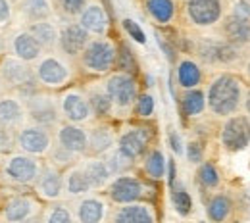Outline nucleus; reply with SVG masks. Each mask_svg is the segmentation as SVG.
I'll return each mask as SVG.
<instances>
[{
  "label": "nucleus",
  "mask_w": 250,
  "mask_h": 223,
  "mask_svg": "<svg viewBox=\"0 0 250 223\" xmlns=\"http://www.w3.org/2000/svg\"><path fill=\"white\" fill-rule=\"evenodd\" d=\"M148 185L135 177V175H118L112 179V183L108 185V198L112 202H116L118 206L122 204H135V202H143L148 196Z\"/></svg>",
  "instance_id": "1a4fd4ad"
},
{
  "label": "nucleus",
  "mask_w": 250,
  "mask_h": 223,
  "mask_svg": "<svg viewBox=\"0 0 250 223\" xmlns=\"http://www.w3.org/2000/svg\"><path fill=\"white\" fill-rule=\"evenodd\" d=\"M91 192H93V187H91L79 162L63 171V196L81 198V196L91 194Z\"/></svg>",
  "instance_id": "393cba45"
},
{
  "label": "nucleus",
  "mask_w": 250,
  "mask_h": 223,
  "mask_svg": "<svg viewBox=\"0 0 250 223\" xmlns=\"http://www.w3.org/2000/svg\"><path fill=\"white\" fill-rule=\"evenodd\" d=\"M54 142L81 158V156H85L89 152V131L83 127V125L60 123L56 127Z\"/></svg>",
  "instance_id": "4468645a"
},
{
  "label": "nucleus",
  "mask_w": 250,
  "mask_h": 223,
  "mask_svg": "<svg viewBox=\"0 0 250 223\" xmlns=\"http://www.w3.org/2000/svg\"><path fill=\"white\" fill-rule=\"evenodd\" d=\"M233 18H239V20H250V2L249 0H239L235 2L233 6Z\"/></svg>",
  "instance_id": "a18cd8bd"
},
{
  "label": "nucleus",
  "mask_w": 250,
  "mask_h": 223,
  "mask_svg": "<svg viewBox=\"0 0 250 223\" xmlns=\"http://www.w3.org/2000/svg\"><path fill=\"white\" fill-rule=\"evenodd\" d=\"M42 165L44 163L35 156L23 154V152H14V154H8L2 162V173L6 181L14 185L35 187L41 177Z\"/></svg>",
  "instance_id": "423d86ee"
},
{
  "label": "nucleus",
  "mask_w": 250,
  "mask_h": 223,
  "mask_svg": "<svg viewBox=\"0 0 250 223\" xmlns=\"http://www.w3.org/2000/svg\"><path fill=\"white\" fill-rule=\"evenodd\" d=\"M146 14L160 25H167L173 21L177 6L175 0H145Z\"/></svg>",
  "instance_id": "c756f323"
},
{
  "label": "nucleus",
  "mask_w": 250,
  "mask_h": 223,
  "mask_svg": "<svg viewBox=\"0 0 250 223\" xmlns=\"http://www.w3.org/2000/svg\"><path fill=\"white\" fill-rule=\"evenodd\" d=\"M135 112L139 118H150L154 114V98L150 95H139L137 104H135Z\"/></svg>",
  "instance_id": "79ce46f5"
},
{
  "label": "nucleus",
  "mask_w": 250,
  "mask_h": 223,
  "mask_svg": "<svg viewBox=\"0 0 250 223\" xmlns=\"http://www.w3.org/2000/svg\"><path fill=\"white\" fill-rule=\"evenodd\" d=\"M48 160H50V163H54L56 167L62 169V167H71V165H75V163L79 162V156H75L73 152L65 150L63 146L54 142V146H52V150H50V154H48Z\"/></svg>",
  "instance_id": "4c0bfd02"
},
{
  "label": "nucleus",
  "mask_w": 250,
  "mask_h": 223,
  "mask_svg": "<svg viewBox=\"0 0 250 223\" xmlns=\"http://www.w3.org/2000/svg\"><path fill=\"white\" fill-rule=\"evenodd\" d=\"M118 65L122 67V71H127V73L133 69V56L127 46H122V50L118 54Z\"/></svg>",
  "instance_id": "49530a36"
},
{
  "label": "nucleus",
  "mask_w": 250,
  "mask_h": 223,
  "mask_svg": "<svg viewBox=\"0 0 250 223\" xmlns=\"http://www.w3.org/2000/svg\"><path fill=\"white\" fill-rule=\"evenodd\" d=\"M112 223H156V214L146 202L122 204L112 212Z\"/></svg>",
  "instance_id": "5701e85b"
},
{
  "label": "nucleus",
  "mask_w": 250,
  "mask_h": 223,
  "mask_svg": "<svg viewBox=\"0 0 250 223\" xmlns=\"http://www.w3.org/2000/svg\"><path fill=\"white\" fill-rule=\"evenodd\" d=\"M206 106H208L206 104V95L200 89H190L181 96V108H183V114L187 118L198 116Z\"/></svg>",
  "instance_id": "473e14b6"
},
{
  "label": "nucleus",
  "mask_w": 250,
  "mask_h": 223,
  "mask_svg": "<svg viewBox=\"0 0 250 223\" xmlns=\"http://www.w3.org/2000/svg\"><path fill=\"white\" fill-rule=\"evenodd\" d=\"M8 54V35H4V31L0 29V60Z\"/></svg>",
  "instance_id": "8fccbe9b"
},
{
  "label": "nucleus",
  "mask_w": 250,
  "mask_h": 223,
  "mask_svg": "<svg viewBox=\"0 0 250 223\" xmlns=\"http://www.w3.org/2000/svg\"><path fill=\"white\" fill-rule=\"evenodd\" d=\"M223 31H225V37L229 39V42H233V44L250 42V21L247 20L229 18V20H225Z\"/></svg>",
  "instance_id": "7c9ffc66"
},
{
  "label": "nucleus",
  "mask_w": 250,
  "mask_h": 223,
  "mask_svg": "<svg viewBox=\"0 0 250 223\" xmlns=\"http://www.w3.org/2000/svg\"><path fill=\"white\" fill-rule=\"evenodd\" d=\"M14 8H16V16L25 25L44 21V20H52V16H54V2L52 0H18L14 4Z\"/></svg>",
  "instance_id": "aec40b11"
},
{
  "label": "nucleus",
  "mask_w": 250,
  "mask_h": 223,
  "mask_svg": "<svg viewBox=\"0 0 250 223\" xmlns=\"http://www.w3.org/2000/svg\"><path fill=\"white\" fill-rule=\"evenodd\" d=\"M175 75H177V85L183 87V89H196L202 81V71H200V65L196 64L194 60H181L177 64V69H175Z\"/></svg>",
  "instance_id": "c85d7f7f"
},
{
  "label": "nucleus",
  "mask_w": 250,
  "mask_h": 223,
  "mask_svg": "<svg viewBox=\"0 0 250 223\" xmlns=\"http://www.w3.org/2000/svg\"><path fill=\"white\" fill-rule=\"evenodd\" d=\"M118 46L108 37H93L79 56V64L87 73L106 75L118 64Z\"/></svg>",
  "instance_id": "7ed1b4c3"
},
{
  "label": "nucleus",
  "mask_w": 250,
  "mask_h": 223,
  "mask_svg": "<svg viewBox=\"0 0 250 223\" xmlns=\"http://www.w3.org/2000/svg\"><path fill=\"white\" fill-rule=\"evenodd\" d=\"M249 2H250V0H249Z\"/></svg>",
  "instance_id": "13d9d810"
},
{
  "label": "nucleus",
  "mask_w": 250,
  "mask_h": 223,
  "mask_svg": "<svg viewBox=\"0 0 250 223\" xmlns=\"http://www.w3.org/2000/svg\"><path fill=\"white\" fill-rule=\"evenodd\" d=\"M35 189H37V194L44 200H50V202L60 200L63 196V171L50 162L44 163Z\"/></svg>",
  "instance_id": "f3484780"
},
{
  "label": "nucleus",
  "mask_w": 250,
  "mask_h": 223,
  "mask_svg": "<svg viewBox=\"0 0 250 223\" xmlns=\"http://www.w3.org/2000/svg\"><path fill=\"white\" fill-rule=\"evenodd\" d=\"M93 37L87 29H83L77 21H67L60 25V41H58V50L67 58H79L89 44Z\"/></svg>",
  "instance_id": "ddd939ff"
},
{
  "label": "nucleus",
  "mask_w": 250,
  "mask_h": 223,
  "mask_svg": "<svg viewBox=\"0 0 250 223\" xmlns=\"http://www.w3.org/2000/svg\"><path fill=\"white\" fill-rule=\"evenodd\" d=\"M58 100H60V114L65 123L85 125L94 118L87 93L81 89H67Z\"/></svg>",
  "instance_id": "9d476101"
},
{
  "label": "nucleus",
  "mask_w": 250,
  "mask_h": 223,
  "mask_svg": "<svg viewBox=\"0 0 250 223\" xmlns=\"http://www.w3.org/2000/svg\"><path fill=\"white\" fill-rule=\"evenodd\" d=\"M27 110V123L41 127H58L60 125V100L48 91H35L31 95L21 96Z\"/></svg>",
  "instance_id": "39448f33"
},
{
  "label": "nucleus",
  "mask_w": 250,
  "mask_h": 223,
  "mask_svg": "<svg viewBox=\"0 0 250 223\" xmlns=\"http://www.w3.org/2000/svg\"><path fill=\"white\" fill-rule=\"evenodd\" d=\"M12 2H14V4H16V2H18V0H12Z\"/></svg>",
  "instance_id": "6e6d98bb"
},
{
  "label": "nucleus",
  "mask_w": 250,
  "mask_h": 223,
  "mask_svg": "<svg viewBox=\"0 0 250 223\" xmlns=\"http://www.w3.org/2000/svg\"><path fill=\"white\" fill-rule=\"evenodd\" d=\"M247 110H249V114H250V91H249V95H247Z\"/></svg>",
  "instance_id": "603ef678"
},
{
  "label": "nucleus",
  "mask_w": 250,
  "mask_h": 223,
  "mask_svg": "<svg viewBox=\"0 0 250 223\" xmlns=\"http://www.w3.org/2000/svg\"><path fill=\"white\" fill-rule=\"evenodd\" d=\"M104 162H106V165H108V169L112 171V175L114 177H118V175H124V173H127V169L135 163L131 158H127L124 152L118 148V146H114L110 152H106L104 156Z\"/></svg>",
  "instance_id": "72a5a7b5"
},
{
  "label": "nucleus",
  "mask_w": 250,
  "mask_h": 223,
  "mask_svg": "<svg viewBox=\"0 0 250 223\" xmlns=\"http://www.w3.org/2000/svg\"><path fill=\"white\" fill-rule=\"evenodd\" d=\"M173 204L179 216H188L190 208H192V200L188 196V192L183 187H175L173 189Z\"/></svg>",
  "instance_id": "ea45409f"
},
{
  "label": "nucleus",
  "mask_w": 250,
  "mask_h": 223,
  "mask_svg": "<svg viewBox=\"0 0 250 223\" xmlns=\"http://www.w3.org/2000/svg\"><path fill=\"white\" fill-rule=\"evenodd\" d=\"M39 208H41L39 202L31 196H25V194L14 196L4 206V220L6 223H23L37 218Z\"/></svg>",
  "instance_id": "412c9836"
},
{
  "label": "nucleus",
  "mask_w": 250,
  "mask_h": 223,
  "mask_svg": "<svg viewBox=\"0 0 250 223\" xmlns=\"http://www.w3.org/2000/svg\"><path fill=\"white\" fill-rule=\"evenodd\" d=\"M187 158L192 163H200L202 162V146L198 142H188L187 144Z\"/></svg>",
  "instance_id": "de8ad7c7"
},
{
  "label": "nucleus",
  "mask_w": 250,
  "mask_h": 223,
  "mask_svg": "<svg viewBox=\"0 0 250 223\" xmlns=\"http://www.w3.org/2000/svg\"><path fill=\"white\" fill-rule=\"evenodd\" d=\"M169 181H171V183L175 181V165H173V163H169Z\"/></svg>",
  "instance_id": "3c124183"
},
{
  "label": "nucleus",
  "mask_w": 250,
  "mask_h": 223,
  "mask_svg": "<svg viewBox=\"0 0 250 223\" xmlns=\"http://www.w3.org/2000/svg\"><path fill=\"white\" fill-rule=\"evenodd\" d=\"M0 81L6 91L18 93L20 96H27L39 91V83H37L33 65L12 56V54H6L0 60Z\"/></svg>",
  "instance_id": "f03ea898"
},
{
  "label": "nucleus",
  "mask_w": 250,
  "mask_h": 223,
  "mask_svg": "<svg viewBox=\"0 0 250 223\" xmlns=\"http://www.w3.org/2000/svg\"><path fill=\"white\" fill-rule=\"evenodd\" d=\"M169 142H171V148H173L175 152H181V150H183V146H181V139L177 137V133H175V131H171V133H169Z\"/></svg>",
  "instance_id": "09e8293b"
},
{
  "label": "nucleus",
  "mask_w": 250,
  "mask_h": 223,
  "mask_svg": "<svg viewBox=\"0 0 250 223\" xmlns=\"http://www.w3.org/2000/svg\"><path fill=\"white\" fill-rule=\"evenodd\" d=\"M77 23L87 29L91 37H106V31L110 27V18H108V12L104 10L102 4L98 2H91L83 14L77 18Z\"/></svg>",
  "instance_id": "4be33fe9"
},
{
  "label": "nucleus",
  "mask_w": 250,
  "mask_h": 223,
  "mask_svg": "<svg viewBox=\"0 0 250 223\" xmlns=\"http://www.w3.org/2000/svg\"><path fill=\"white\" fill-rule=\"evenodd\" d=\"M187 16L198 27L214 25L221 18V2L219 0H187Z\"/></svg>",
  "instance_id": "6ab92c4d"
},
{
  "label": "nucleus",
  "mask_w": 250,
  "mask_h": 223,
  "mask_svg": "<svg viewBox=\"0 0 250 223\" xmlns=\"http://www.w3.org/2000/svg\"><path fill=\"white\" fill-rule=\"evenodd\" d=\"M27 123L25 102L18 93L6 91L0 96V127L20 131Z\"/></svg>",
  "instance_id": "f8f14e48"
},
{
  "label": "nucleus",
  "mask_w": 250,
  "mask_h": 223,
  "mask_svg": "<svg viewBox=\"0 0 250 223\" xmlns=\"http://www.w3.org/2000/svg\"><path fill=\"white\" fill-rule=\"evenodd\" d=\"M124 27L125 31L129 33V37H133L137 42H145L146 41V37H145V33H143V29L139 27V23L137 21H133V20H124Z\"/></svg>",
  "instance_id": "c03bdc74"
},
{
  "label": "nucleus",
  "mask_w": 250,
  "mask_h": 223,
  "mask_svg": "<svg viewBox=\"0 0 250 223\" xmlns=\"http://www.w3.org/2000/svg\"><path fill=\"white\" fill-rule=\"evenodd\" d=\"M231 208H233V206H231V200H229L225 194H218V196H214V198L210 200V204H208V216H210L212 222L221 223L229 218Z\"/></svg>",
  "instance_id": "c9c22d12"
},
{
  "label": "nucleus",
  "mask_w": 250,
  "mask_h": 223,
  "mask_svg": "<svg viewBox=\"0 0 250 223\" xmlns=\"http://www.w3.org/2000/svg\"><path fill=\"white\" fill-rule=\"evenodd\" d=\"M249 73H250V64H249Z\"/></svg>",
  "instance_id": "4d7b16f0"
},
{
  "label": "nucleus",
  "mask_w": 250,
  "mask_h": 223,
  "mask_svg": "<svg viewBox=\"0 0 250 223\" xmlns=\"http://www.w3.org/2000/svg\"><path fill=\"white\" fill-rule=\"evenodd\" d=\"M79 163H81V167H83V171H85V175H87V179H89V183L93 187V192L108 189V185L112 183L114 175L108 169V165H106V162H104L102 156L79 160Z\"/></svg>",
  "instance_id": "b1692460"
},
{
  "label": "nucleus",
  "mask_w": 250,
  "mask_h": 223,
  "mask_svg": "<svg viewBox=\"0 0 250 223\" xmlns=\"http://www.w3.org/2000/svg\"><path fill=\"white\" fill-rule=\"evenodd\" d=\"M29 33L37 39V42L41 44V48L44 52H54L58 50V41H60V27L52 21V20H44V21H37L31 25H25Z\"/></svg>",
  "instance_id": "a878e982"
},
{
  "label": "nucleus",
  "mask_w": 250,
  "mask_h": 223,
  "mask_svg": "<svg viewBox=\"0 0 250 223\" xmlns=\"http://www.w3.org/2000/svg\"><path fill=\"white\" fill-rule=\"evenodd\" d=\"M8 54L33 65L44 54V50L41 48V44L37 42V39L29 33L27 27H20L8 35Z\"/></svg>",
  "instance_id": "9b49d317"
},
{
  "label": "nucleus",
  "mask_w": 250,
  "mask_h": 223,
  "mask_svg": "<svg viewBox=\"0 0 250 223\" xmlns=\"http://www.w3.org/2000/svg\"><path fill=\"white\" fill-rule=\"evenodd\" d=\"M150 142V131L146 127H127L118 137V148L133 162L145 156Z\"/></svg>",
  "instance_id": "a211bd4d"
},
{
  "label": "nucleus",
  "mask_w": 250,
  "mask_h": 223,
  "mask_svg": "<svg viewBox=\"0 0 250 223\" xmlns=\"http://www.w3.org/2000/svg\"><path fill=\"white\" fill-rule=\"evenodd\" d=\"M118 144V135L108 125H96L89 131V152L93 156H104Z\"/></svg>",
  "instance_id": "bb28decb"
},
{
  "label": "nucleus",
  "mask_w": 250,
  "mask_h": 223,
  "mask_svg": "<svg viewBox=\"0 0 250 223\" xmlns=\"http://www.w3.org/2000/svg\"><path fill=\"white\" fill-rule=\"evenodd\" d=\"M33 71L37 83L44 89H62L73 77V67L69 64V58L63 56L60 50L44 52L33 64Z\"/></svg>",
  "instance_id": "f257e3e1"
},
{
  "label": "nucleus",
  "mask_w": 250,
  "mask_h": 223,
  "mask_svg": "<svg viewBox=\"0 0 250 223\" xmlns=\"http://www.w3.org/2000/svg\"><path fill=\"white\" fill-rule=\"evenodd\" d=\"M16 16V8L12 0H0V29L8 27Z\"/></svg>",
  "instance_id": "37998d69"
},
{
  "label": "nucleus",
  "mask_w": 250,
  "mask_h": 223,
  "mask_svg": "<svg viewBox=\"0 0 250 223\" xmlns=\"http://www.w3.org/2000/svg\"><path fill=\"white\" fill-rule=\"evenodd\" d=\"M71 208L77 223H102L108 216V202L100 194H85Z\"/></svg>",
  "instance_id": "dca6fc26"
},
{
  "label": "nucleus",
  "mask_w": 250,
  "mask_h": 223,
  "mask_svg": "<svg viewBox=\"0 0 250 223\" xmlns=\"http://www.w3.org/2000/svg\"><path fill=\"white\" fill-rule=\"evenodd\" d=\"M198 179L206 189H216L219 185V173L216 169V165L210 163V162L202 163L200 169H198Z\"/></svg>",
  "instance_id": "58836bf2"
},
{
  "label": "nucleus",
  "mask_w": 250,
  "mask_h": 223,
  "mask_svg": "<svg viewBox=\"0 0 250 223\" xmlns=\"http://www.w3.org/2000/svg\"><path fill=\"white\" fill-rule=\"evenodd\" d=\"M6 93V89H4V85H2V81H0V96Z\"/></svg>",
  "instance_id": "5fc2aeb1"
},
{
  "label": "nucleus",
  "mask_w": 250,
  "mask_h": 223,
  "mask_svg": "<svg viewBox=\"0 0 250 223\" xmlns=\"http://www.w3.org/2000/svg\"><path fill=\"white\" fill-rule=\"evenodd\" d=\"M93 0H56L54 6L56 10L62 14L63 18L67 20H73V18H79L83 14V10L91 4Z\"/></svg>",
  "instance_id": "e433bc0d"
},
{
  "label": "nucleus",
  "mask_w": 250,
  "mask_h": 223,
  "mask_svg": "<svg viewBox=\"0 0 250 223\" xmlns=\"http://www.w3.org/2000/svg\"><path fill=\"white\" fill-rule=\"evenodd\" d=\"M75 214L73 208L65 202H52L44 214H42V223H75Z\"/></svg>",
  "instance_id": "2f4dec72"
},
{
  "label": "nucleus",
  "mask_w": 250,
  "mask_h": 223,
  "mask_svg": "<svg viewBox=\"0 0 250 223\" xmlns=\"http://www.w3.org/2000/svg\"><path fill=\"white\" fill-rule=\"evenodd\" d=\"M85 93H87V98L91 102L94 118L102 120V118H110L114 114V104H112V98L108 95L104 83H94Z\"/></svg>",
  "instance_id": "cd10ccee"
},
{
  "label": "nucleus",
  "mask_w": 250,
  "mask_h": 223,
  "mask_svg": "<svg viewBox=\"0 0 250 223\" xmlns=\"http://www.w3.org/2000/svg\"><path fill=\"white\" fill-rule=\"evenodd\" d=\"M221 144L231 150H243L250 144V120L247 116H233L221 129Z\"/></svg>",
  "instance_id": "2eb2a0df"
},
{
  "label": "nucleus",
  "mask_w": 250,
  "mask_h": 223,
  "mask_svg": "<svg viewBox=\"0 0 250 223\" xmlns=\"http://www.w3.org/2000/svg\"><path fill=\"white\" fill-rule=\"evenodd\" d=\"M241 95L243 87L241 81L233 75H219L218 79L212 81L208 95H206V104L212 114L216 116H229L233 114L239 104H241Z\"/></svg>",
  "instance_id": "20e7f679"
},
{
  "label": "nucleus",
  "mask_w": 250,
  "mask_h": 223,
  "mask_svg": "<svg viewBox=\"0 0 250 223\" xmlns=\"http://www.w3.org/2000/svg\"><path fill=\"white\" fill-rule=\"evenodd\" d=\"M166 156H164V152L162 150H150L146 156H145V173L150 177V179H154V181H160L164 175H166Z\"/></svg>",
  "instance_id": "f704fd0d"
},
{
  "label": "nucleus",
  "mask_w": 250,
  "mask_h": 223,
  "mask_svg": "<svg viewBox=\"0 0 250 223\" xmlns=\"http://www.w3.org/2000/svg\"><path fill=\"white\" fill-rule=\"evenodd\" d=\"M52 146H54L52 129L25 123L18 131V141H16V150L18 152L29 154L35 158H44V156L50 154Z\"/></svg>",
  "instance_id": "6e6552de"
},
{
  "label": "nucleus",
  "mask_w": 250,
  "mask_h": 223,
  "mask_svg": "<svg viewBox=\"0 0 250 223\" xmlns=\"http://www.w3.org/2000/svg\"><path fill=\"white\" fill-rule=\"evenodd\" d=\"M104 87L114 104V114H127L139 98L137 79L127 71H114L106 77Z\"/></svg>",
  "instance_id": "0eeeda50"
},
{
  "label": "nucleus",
  "mask_w": 250,
  "mask_h": 223,
  "mask_svg": "<svg viewBox=\"0 0 250 223\" xmlns=\"http://www.w3.org/2000/svg\"><path fill=\"white\" fill-rule=\"evenodd\" d=\"M16 141H18V131L0 127V152L2 154H10L12 150H16Z\"/></svg>",
  "instance_id": "a19ab883"
},
{
  "label": "nucleus",
  "mask_w": 250,
  "mask_h": 223,
  "mask_svg": "<svg viewBox=\"0 0 250 223\" xmlns=\"http://www.w3.org/2000/svg\"><path fill=\"white\" fill-rule=\"evenodd\" d=\"M23 223H42V222H39L37 218H33V220H27V222H23Z\"/></svg>",
  "instance_id": "864d4df0"
}]
</instances>
